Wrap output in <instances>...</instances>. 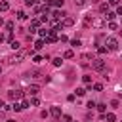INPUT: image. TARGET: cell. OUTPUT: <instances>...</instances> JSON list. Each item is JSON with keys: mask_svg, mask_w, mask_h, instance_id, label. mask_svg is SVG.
I'll list each match as a JSON object with an SVG mask.
<instances>
[{"mask_svg": "<svg viewBox=\"0 0 122 122\" xmlns=\"http://www.w3.org/2000/svg\"><path fill=\"white\" fill-rule=\"evenodd\" d=\"M105 46H107L109 51H116V50H118V40H116L114 36H109L107 42H105Z\"/></svg>", "mask_w": 122, "mask_h": 122, "instance_id": "6da1fadb", "label": "cell"}, {"mask_svg": "<svg viewBox=\"0 0 122 122\" xmlns=\"http://www.w3.org/2000/svg\"><path fill=\"white\" fill-rule=\"evenodd\" d=\"M27 53H30V50H17V53H15V55L10 59V63H19V61H21V59H23Z\"/></svg>", "mask_w": 122, "mask_h": 122, "instance_id": "7a4b0ae2", "label": "cell"}, {"mask_svg": "<svg viewBox=\"0 0 122 122\" xmlns=\"http://www.w3.org/2000/svg\"><path fill=\"white\" fill-rule=\"evenodd\" d=\"M92 69H93V71H105V61L99 59V57L93 59V61H92Z\"/></svg>", "mask_w": 122, "mask_h": 122, "instance_id": "3957f363", "label": "cell"}, {"mask_svg": "<svg viewBox=\"0 0 122 122\" xmlns=\"http://www.w3.org/2000/svg\"><path fill=\"white\" fill-rule=\"evenodd\" d=\"M8 97H10V99H15V101H17V99H23V92H21V90H10V92H8Z\"/></svg>", "mask_w": 122, "mask_h": 122, "instance_id": "277c9868", "label": "cell"}, {"mask_svg": "<svg viewBox=\"0 0 122 122\" xmlns=\"http://www.w3.org/2000/svg\"><path fill=\"white\" fill-rule=\"evenodd\" d=\"M72 25H74V19H72V17H63L61 27H72Z\"/></svg>", "mask_w": 122, "mask_h": 122, "instance_id": "5b68a950", "label": "cell"}, {"mask_svg": "<svg viewBox=\"0 0 122 122\" xmlns=\"http://www.w3.org/2000/svg\"><path fill=\"white\" fill-rule=\"evenodd\" d=\"M50 114H51L53 118H61V109H59V107H51Z\"/></svg>", "mask_w": 122, "mask_h": 122, "instance_id": "8992f818", "label": "cell"}, {"mask_svg": "<svg viewBox=\"0 0 122 122\" xmlns=\"http://www.w3.org/2000/svg\"><path fill=\"white\" fill-rule=\"evenodd\" d=\"M27 92H29V93H30V95H36V93H38V92H40V88H38V86H36V84H32V86H29V88H27Z\"/></svg>", "mask_w": 122, "mask_h": 122, "instance_id": "52a82bcc", "label": "cell"}, {"mask_svg": "<svg viewBox=\"0 0 122 122\" xmlns=\"http://www.w3.org/2000/svg\"><path fill=\"white\" fill-rule=\"evenodd\" d=\"M92 27L101 29V27H103V19H92Z\"/></svg>", "mask_w": 122, "mask_h": 122, "instance_id": "ba28073f", "label": "cell"}, {"mask_svg": "<svg viewBox=\"0 0 122 122\" xmlns=\"http://www.w3.org/2000/svg\"><path fill=\"white\" fill-rule=\"evenodd\" d=\"M40 23H42L40 19H32V21H30V29H34V30H36V29L40 27Z\"/></svg>", "mask_w": 122, "mask_h": 122, "instance_id": "9c48e42d", "label": "cell"}, {"mask_svg": "<svg viewBox=\"0 0 122 122\" xmlns=\"http://www.w3.org/2000/svg\"><path fill=\"white\" fill-rule=\"evenodd\" d=\"M10 48H11V50H21V44H19L17 40H11V42H10Z\"/></svg>", "mask_w": 122, "mask_h": 122, "instance_id": "30bf717a", "label": "cell"}, {"mask_svg": "<svg viewBox=\"0 0 122 122\" xmlns=\"http://www.w3.org/2000/svg\"><path fill=\"white\" fill-rule=\"evenodd\" d=\"M105 120H107V122H114V120H116L114 112H107V114H105Z\"/></svg>", "mask_w": 122, "mask_h": 122, "instance_id": "8fae6325", "label": "cell"}, {"mask_svg": "<svg viewBox=\"0 0 122 122\" xmlns=\"http://www.w3.org/2000/svg\"><path fill=\"white\" fill-rule=\"evenodd\" d=\"M8 10H10V4H8L6 0H2V2H0V11H8Z\"/></svg>", "mask_w": 122, "mask_h": 122, "instance_id": "7c38bea8", "label": "cell"}, {"mask_svg": "<svg viewBox=\"0 0 122 122\" xmlns=\"http://www.w3.org/2000/svg\"><path fill=\"white\" fill-rule=\"evenodd\" d=\"M63 57H65V59H72V57H74V51H72V50H67V51L63 53Z\"/></svg>", "mask_w": 122, "mask_h": 122, "instance_id": "4fadbf2b", "label": "cell"}, {"mask_svg": "<svg viewBox=\"0 0 122 122\" xmlns=\"http://www.w3.org/2000/svg\"><path fill=\"white\" fill-rule=\"evenodd\" d=\"M114 17H116V13H112V11H107V15H105L107 21H114Z\"/></svg>", "mask_w": 122, "mask_h": 122, "instance_id": "5bb4252c", "label": "cell"}, {"mask_svg": "<svg viewBox=\"0 0 122 122\" xmlns=\"http://www.w3.org/2000/svg\"><path fill=\"white\" fill-rule=\"evenodd\" d=\"M42 46H44V38H40V40H36V42H34V50H40Z\"/></svg>", "mask_w": 122, "mask_h": 122, "instance_id": "9a60e30c", "label": "cell"}, {"mask_svg": "<svg viewBox=\"0 0 122 122\" xmlns=\"http://www.w3.org/2000/svg\"><path fill=\"white\" fill-rule=\"evenodd\" d=\"M82 59H84V63H88L90 59L93 61V55H92V53H82Z\"/></svg>", "mask_w": 122, "mask_h": 122, "instance_id": "2e32d148", "label": "cell"}, {"mask_svg": "<svg viewBox=\"0 0 122 122\" xmlns=\"http://www.w3.org/2000/svg\"><path fill=\"white\" fill-rule=\"evenodd\" d=\"M17 19H19V21H25V19H27V13H25V11H17Z\"/></svg>", "mask_w": 122, "mask_h": 122, "instance_id": "e0dca14e", "label": "cell"}, {"mask_svg": "<svg viewBox=\"0 0 122 122\" xmlns=\"http://www.w3.org/2000/svg\"><path fill=\"white\" fill-rule=\"evenodd\" d=\"M107 27H109L111 30H116V29H118V25H116L114 21H109V23H107Z\"/></svg>", "mask_w": 122, "mask_h": 122, "instance_id": "ac0fdd59", "label": "cell"}, {"mask_svg": "<svg viewBox=\"0 0 122 122\" xmlns=\"http://www.w3.org/2000/svg\"><path fill=\"white\" fill-rule=\"evenodd\" d=\"M38 34H40V38H46V36L50 34V30H46V29H40V30H38Z\"/></svg>", "mask_w": 122, "mask_h": 122, "instance_id": "d6986e66", "label": "cell"}, {"mask_svg": "<svg viewBox=\"0 0 122 122\" xmlns=\"http://www.w3.org/2000/svg\"><path fill=\"white\" fill-rule=\"evenodd\" d=\"M51 63H53V67H61V63H63V59H61V57H55V59H53Z\"/></svg>", "mask_w": 122, "mask_h": 122, "instance_id": "ffe728a7", "label": "cell"}, {"mask_svg": "<svg viewBox=\"0 0 122 122\" xmlns=\"http://www.w3.org/2000/svg\"><path fill=\"white\" fill-rule=\"evenodd\" d=\"M95 107H97V111H99L101 114H103V112H105V109H107V105H105V103H99V105H95Z\"/></svg>", "mask_w": 122, "mask_h": 122, "instance_id": "44dd1931", "label": "cell"}, {"mask_svg": "<svg viewBox=\"0 0 122 122\" xmlns=\"http://www.w3.org/2000/svg\"><path fill=\"white\" fill-rule=\"evenodd\" d=\"M99 11L107 13V11H109V4H101V6H99Z\"/></svg>", "mask_w": 122, "mask_h": 122, "instance_id": "7402d4cb", "label": "cell"}, {"mask_svg": "<svg viewBox=\"0 0 122 122\" xmlns=\"http://www.w3.org/2000/svg\"><path fill=\"white\" fill-rule=\"evenodd\" d=\"M80 44H82V42H80L78 38H74V40H71V46H72V48H78Z\"/></svg>", "mask_w": 122, "mask_h": 122, "instance_id": "603a6c76", "label": "cell"}, {"mask_svg": "<svg viewBox=\"0 0 122 122\" xmlns=\"http://www.w3.org/2000/svg\"><path fill=\"white\" fill-rule=\"evenodd\" d=\"M84 93H86V88H76V95L78 97H82Z\"/></svg>", "mask_w": 122, "mask_h": 122, "instance_id": "cb8c5ba5", "label": "cell"}, {"mask_svg": "<svg viewBox=\"0 0 122 122\" xmlns=\"http://www.w3.org/2000/svg\"><path fill=\"white\" fill-rule=\"evenodd\" d=\"M82 82H84V84L88 86V84H92V78H90V76L86 74V76H82Z\"/></svg>", "mask_w": 122, "mask_h": 122, "instance_id": "d4e9b609", "label": "cell"}, {"mask_svg": "<svg viewBox=\"0 0 122 122\" xmlns=\"http://www.w3.org/2000/svg\"><path fill=\"white\" fill-rule=\"evenodd\" d=\"M29 103H30V105H34V107H36V105H40V99H38V97H32V99H30V101H29Z\"/></svg>", "mask_w": 122, "mask_h": 122, "instance_id": "484cf974", "label": "cell"}, {"mask_svg": "<svg viewBox=\"0 0 122 122\" xmlns=\"http://www.w3.org/2000/svg\"><path fill=\"white\" fill-rule=\"evenodd\" d=\"M118 105H120L118 99H112V101H111V107H112V109H118Z\"/></svg>", "mask_w": 122, "mask_h": 122, "instance_id": "4316f807", "label": "cell"}, {"mask_svg": "<svg viewBox=\"0 0 122 122\" xmlns=\"http://www.w3.org/2000/svg\"><path fill=\"white\" fill-rule=\"evenodd\" d=\"M11 109H13V111H23V109H21V103H17V101L11 105Z\"/></svg>", "mask_w": 122, "mask_h": 122, "instance_id": "83f0119b", "label": "cell"}, {"mask_svg": "<svg viewBox=\"0 0 122 122\" xmlns=\"http://www.w3.org/2000/svg\"><path fill=\"white\" fill-rule=\"evenodd\" d=\"M93 90H95V92H101V90H103V84H99V82L93 84Z\"/></svg>", "mask_w": 122, "mask_h": 122, "instance_id": "f1b7e54d", "label": "cell"}, {"mask_svg": "<svg viewBox=\"0 0 122 122\" xmlns=\"http://www.w3.org/2000/svg\"><path fill=\"white\" fill-rule=\"evenodd\" d=\"M74 99H76V95H74V93H71V95H67V101H69V103H72Z\"/></svg>", "mask_w": 122, "mask_h": 122, "instance_id": "f546056e", "label": "cell"}, {"mask_svg": "<svg viewBox=\"0 0 122 122\" xmlns=\"http://www.w3.org/2000/svg\"><path fill=\"white\" fill-rule=\"evenodd\" d=\"M29 105H30V103H29V101H27V99H23V101H21V109H27V107H29Z\"/></svg>", "mask_w": 122, "mask_h": 122, "instance_id": "4dcf8cb0", "label": "cell"}, {"mask_svg": "<svg viewBox=\"0 0 122 122\" xmlns=\"http://www.w3.org/2000/svg\"><path fill=\"white\" fill-rule=\"evenodd\" d=\"M6 29L11 32V29H13V23H11V21H8V23H6Z\"/></svg>", "mask_w": 122, "mask_h": 122, "instance_id": "1f68e13d", "label": "cell"}, {"mask_svg": "<svg viewBox=\"0 0 122 122\" xmlns=\"http://www.w3.org/2000/svg\"><path fill=\"white\" fill-rule=\"evenodd\" d=\"M95 105H97V103H95V101H88V105H86V107H88V109H93V107H95Z\"/></svg>", "mask_w": 122, "mask_h": 122, "instance_id": "d6a6232c", "label": "cell"}, {"mask_svg": "<svg viewBox=\"0 0 122 122\" xmlns=\"http://www.w3.org/2000/svg\"><path fill=\"white\" fill-rule=\"evenodd\" d=\"M63 122H72V118L69 114H63Z\"/></svg>", "mask_w": 122, "mask_h": 122, "instance_id": "836d02e7", "label": "cell"}, {"mask_svg": "<svg viewBox=\"0 0 122 122\" xmlns=\"http://www.w3.org/2000/svg\"><path fill=\"white\" fill-rule=\"evenodd\" d=\"M97 51H99V53H105V51H107V48H105V46H99V48H97Z\"/></svg>", "mask_w": 122, "mask_h": 122, "instance_id": "e575fe53", "label": "cell"}, {"mask_svg": "<svg viewBox=\"0 0 122 122\" xmlns=\"http://www.w3.org/2000/svg\"><path fill=\"white\" fill-rule=\"evenodd\" d=\"M36 0H25V6H34Z\"/></svg>", "mask_w": 122, "mask_h": 122, "instance_id": "d590c367", "label": "cell"}, {"mask_svg": "<svg viewBox=\"0 0 122 122\" xmlns=\"http://www.w3.org/2000/svg\"><path fill=\"white\" fill-rule=\"evenodd\" d=\"M59 40H61V42H69V38H67L65 34H61V36H59Z\"/></svg>", "mask_w": 122, "mask_h": 122, "instance_id": "8d00e7d4", "label": "cell"}, {"mask_svg": "<svg viewBox=\"0 0 122 122\" xmlns=\"http://www.w3.org/2000/svg\"><path fill=\"white\" fill-rule=\"evenodd\" d=\"M48 114H50L48 111H42V112H40V116H42V118H48Z\"/></svg>", "mask_w": 122, "mask_h": 122, "instance_id": "74e56055", "label": "cell"}, {"mask_svg": "<svg viewBox=\"0 0 122 122\" xmlns=\"http://www.w3.org/2000/svg\"><path fill=\"white\" fill-rule=\"evenodd\" d=\"M116 15H122V6H118V8H116Z\"/></svg>", "mask_w": 122, "mask_h": 122, "instance_id": "f35d334b", "label": "cell"}, {"mask_svg": "<svg viewBox=\"0 0 122 122\" xmlns=\"http://www.w3.org/2000/svg\"><path fill=\"white\" fill-rule=\"evenodd\" d=\"M109 4H111V6H116V4H118V0H109Z\"/></svg>", "mask_w": 122, "mask_h": 122, "instance_id": "ab89813d", "label": "cell"}, {"mask_svg": "<svg viewBox=\"0 0 122 122\" xmlns=\"http://www.w3.org/2000/svg\"><path fill=\"white\" fill-rule=\"evenodd\" d=\"M74 2H76V4H78V6H82V4H84V2H86V0H74Z\"/></svg>", "mask_w": 122, "mask_h": 122, "instance_id": "60d3db41", "label": "cell"}, {"mask_svg": "<svg viewBox=\"0 0 122 122\" xmlns=\"http://www.w3.org/2000/svg\"><path fill=\"white\" fill-rule=\"evenodd\" d=\"M4 40H6V36H4V34H0V44H2Z\"/></svg>", "mask_w": 122, "mask_h": 122, "instance_id": "b9f144b4", "label": "cell"}, {"mask_svg": "<svg viewBox=\"0 0 122 122\" xmlns=\"http://www.w3.org/2000/svg\"><path fill=\"white\" fill-rule=\"evenodd\" d=\"M0 107H2V109H4V101H0Z\"/></svg>", "mask_w": 122, "mask_h": 122, "instance_id": "7bdbcfd3", "label": "cell"}, {"mask_svg": "<svg viewBox=\"0 0 122 122\" xmlns=\"http://www.w3.org/2000/svg\"><path fill=\"white\" fill-rule=\"evenodd\" d=\"M120 34H122V27H120Z\"/></svg>", "mask_w": 122, "mask_h": 122, "instance_id": "ee69618b", "label": "cell"}, {"mask_svg": "<svg viewBox=\"0 0 122 122\" xmlns=\"http://www.w3.org/2000/svg\"><path fill=\"white\" fill-rule=\"evenodd\" d=\"M120 97H122V92H120Z\"/></svg>", "mask_w": 122, "mask_h": 122, "instance_id": "f6af8a7d", "label": "cell"}, {"mask_svg": "<svg viewBox=\"0 0 122 122\" xmlns=\"http://www.w3.org/2000/svg\"><path fill=\"white\" fill-rule=\"evenodd\" d=\"M0 71H2V69H0Z\"/></svg>", "mask_w": 122, "mask_h": 122, "instance_id": "bcb514c9", "label": "cell"}]
</instances>
